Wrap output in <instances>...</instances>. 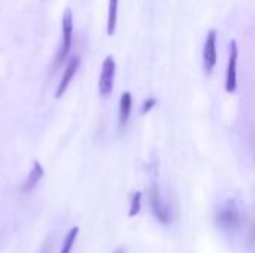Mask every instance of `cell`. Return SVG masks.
<instances>
[{
	"label": "cell",
	"mask_w": 255,
	"mask_h": 253,
	"mask_svg": "<svg viewBox=\"0 0 255 253\" xmlns=\"http://www.w3.org/2000/svg\"><path fill=\"white\" fill-rule=\"evenodd\" d=\"M61 45L58 49V55H57V61L55 66H60L64 63V60L67 58L70 48H72V42H73V13L72 10L67 7L63 12V19H61Z\"/></svg>",
	"instance_id": "6da1fadb"
},
{
	"label": "cell",
	"mask_w": 255,
	"mask_h": 253,
	"mask_svg": "<svg viewBox=\"0 0 255 253\" xmlns=\"http://www.w3.org/2000/svg\"><path fill=\"white\" fill-rule=\"evenodd\" d=\"M115 70H117V64L114 57H106L102 66V73H100V79H99V92L102 97H108L112 89H114V79H115Z\"/></svg>",
	"instance_id": "7a4b0ae2"
},
{
	"label": "cell",
	"mask_w": 255,
	"mask_h": 253,
	"mask_svg": "<svg viewBox=\"0 0 255 253\" xmlns=\"http://www.w3.org/2000/svg\"><path fill=\"white\" fill-rule=\"evenodd\" d=\"M241 221H242V216H241V212L238 209V206L232 201L226 203L220 212L217 213V222L221 228L224 230H233V228H238L241 225Z\"/></svg>",
	"instance_id": "3957f363"
},
{
	"label": "cell",
	"mask_w": 255,
	"mask_h": 253,
	"mask_svg": "<svg viewBox=\"0 0 255 253\" xmlns=\"http://www.w3.org/2000/svg\"><path fill=\"white\" fill-rule=\"evenodd\" d=\"M217 66V30H209L203 46V69L206 75H211Z\"/></svg>",
	"instance_id": "277c9868"
},
{
	"label": "cell",
	"mask_w": 255,
	"mask_h": 253,
	"mask_svg": "<svg viewBox=\"0 0 255 253\" xmlns=\"http://www.w3.org/2000/svg\"><path fill=\"white\" fill-rule=\"evenodd\" d=\"M149 204H151V210L155 216V219L163 224V225H170V221H172V216H170V212L169 209L163 204L161 198H160V191H158V186L154 183L149 189Z\"/></svg>",
	"instance_id": "5b68a950"
},
{
	"label": "cell",
	"mask_w": 255,
	"mask_h": 253,
	"mask_svg": "<svg viewBox=\"0 0 255 253\" xmlns=\"http://www.w3.org/2000/svg\"><path fill=\"white\" fill-rule=\"evenodd\" d=\"M238 43L236 40L230 42V57H229V66H227V76H226V89L227 92H235L238 86Z\"/></svg>",
	"instance_id": "8992f818"
},
{
	"label": "cell",
	"mask_w": 255,
	"mask_h": 253,
	"mask_svg": "<svg viewBox=\"0 0 255 253\" xmlns=\"http://www.w3.org/2000/svg\"><path fill=\"white\" fill-rule=\"evenodd\" d=\"M79 64H81V58L76 57V55L72 57V58L67 61V66H66V69H64L63 78H61V81H60V84H58V88H57V91H55V97H57V98H60V97L66 92L69 84L72 82L73 76H75L76 72H78Z\"/></svg>",
	"instance_id": "52a82bcc"
},
{
	"label": "cell",
	"mask_w": 255,
	"mask_h": 253,
	"mask_svg": "<svg viewBox=\"0 0 255 253\" xmlns=\"http://www.w3.org/2000/svg\"><path fill=\"white\" fill-rule=\"evenodd\" d=\"M42 177H43L42 164L39 161H33V169L30 170V173H28V176H27V179H25V182L22 185V192H25V194L31 192L37 186V183L42 180Z\"/></svg>",
	"instance_id": "ba28073f"
},
{
	"label": "cell",
	"mask_w": 255,
	"mask_h": 253,
	"mask_svg": "<svg viewBox=\"0 0 255 253\" xmlns=\"http://www.w3.org/2000/svg\"><path fill=\"white\" fill-rule=\"evenodd\" d=\"M131 104H133V98L131 94L128 91L123 92L121 98H120V125L124 127L131 115Z\"/></svg>",
	"instance_id": "9c48e42d"
},
{
	"label": "cell",
	"mask_w": 255,
	"mask_h": 253,
	"mask_svg": "<svg viewBox=\"0 0 255 253\" xmlns=\"http://www.w3.org/2000/svg\"><path fill=\"white\" fill-rule=\"evenodd\" d=\"M117 16H118V0H109V6H108V25H106L108 36H112L115 33Z\"/></svg>",
	"instance_id": "30bf717a"
},
{
	"label": "cell",
	"mask_w": 255,
	"mask_h": 253,
	"mask_svg": "<svg viewBox=\"0 0 255 253\" xmlns=\"http://www.w3.org/2000/svg\"><path fill=\"white\" fill-rule=\"evenodd\" d=\"M78 234H79V228H78V227L72 228V230L67 233V236H66V239H64V243H63V248H61V252L60 253L72 252V249H73V245H75V242H76Z\"/></svg>",
	"instance_id": "8fae6325"
},
{
	"label": "cell",
	"mask_w": 255,
	"mask_h": 253,
	"mask_svg": "<svg viewBox=\"0 0 255 253\" xmlns=\"http://www.w3.org/2000/svg\"><path fill=\"white\" fill-rule=\"evenodd\" d=\"M140 203H142V192L137 191L131 197V204H130V210H128V216L130 218H134L140 212V206H142Z\"/></svg>",
	"instance_id": "7c38bea8"
},
{
	"label": "cell",
	"mask_w": 255,
	"mask_h": 253,
	"mask_svg": "<svg viewBox=\"0 0 255 253\" xmlns=\"http://www.w3.org/2000/svg\"><path fill=\"white\" fill-rule=\"evenodd\" d=\"M155 104H157V100H155L154 97H149V98H146V100L143 101V106H142V110H140V112L145 115V113H148Z\"/></svg>",
	"instance_id": "4fadbf2b"
},
{
	"label": "cell",
	"mask_w": 255,
	"mask_h": 253,
	"mask_svg": "<svg viewBox=\"0 0 255 253\" xmlns=\"http://www.w3.org/2000/svg\"><path fill=\"white\" fill-rule=\"evenodd\" d=\"M51 249H52L51 243H45V246H43V249L40 251V253H51Z\"/></svg>",
	"instance_id": "5bb4252c"
},
{
	"label": "cell",
	"mask_w": 255,
	"mask_h": 253,
	"mask_svg": "<svg viewBox=\"0 0 255 253\" xmlns=\"http://www.w3.org/2000/svg\"><path fill=\"white\" fill-rule=\"evenodd\" d=\"M117 253H124V252H123V251H118V252H117Z\"/></svg>",
	"instance_id": "9a60e30c"
}]
</instances>
